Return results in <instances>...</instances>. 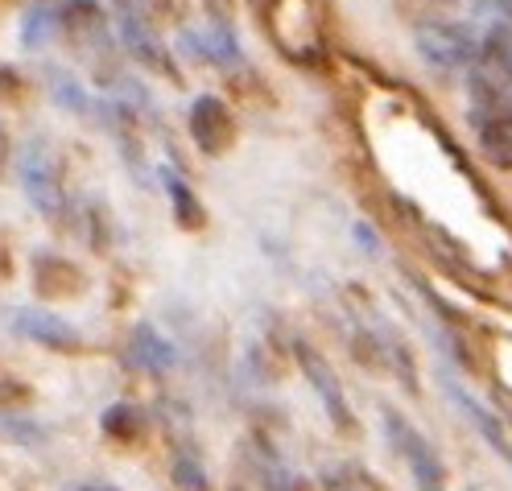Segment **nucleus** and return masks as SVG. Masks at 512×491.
Returning a JSON list of instances; mask_svg holds the SVG:
<instances>
[{
	"mask_svg": "<svg viewBox=\"0 0 512 491\" xmlns=\"http://www.w3.org/2000/svg\"><path fill=\"white\" fill-rule=\"evenodd\" d=\"M248 5H256V9H265V5H269V0H248Z\"/></svg>",
	"mask_w": 512,
	"mask_h": 491,
	"instance_id": "obj_20",
	"label": "nucleus"
},
{
	"mask_svg": "<svg viewBox=\"0 0 512 491\" xmlns=\"http://www.w3.org/2000/svg\"><path fill=\"white\" fill-rule=\"evenodd\" d=\"M157 178H162V186H166V194H170L178 223H182V227H199V223H203V203L195 199V194H190V186H186L174 170H157Z\"/></svg>",
	"mask_w": 512,
	"mask_h": 491,
	"instance_id": "obj_11",
	"label": "nucleus"
},
{
	"mask_svg": "<svg viewBox=\"0 0 512 491\" xmlns=\"http://www.w3.org/2000/svg\"><path fill=\"white\" fill-rule=\"evenodd\" d=\"M100 425H104V434L116 438V442H137V438H145V425L149 421H145V413L137 405H124L120 401V405H108L104 409V421Z\"/></svg>",
	"mask_w": 512,
	"mask_h": 491,
	"instance_id": "obj_10",
	"label": "nucleus"
},
{
	"mask_svg": "<svg viewBox=\"0 0 512 491\" xmlns=\"http://www.w3.org/2000/svg\"><path fill=\"white\" fill-rule=\"evenodd\" d=\"M380 430H384V438H389L393 454L409 467V475H413V483H418V491H446V467H442L434 442H430L401 409L384 405V409H380Z\"/></svg>",
	"mask_w": 512,
	"mask_h": 491,
	"instance_id": "obj_2",
	"label": "nucleus"
},
{
	"mask_svg": "<svg viewBox=\"0 0 512 491\" xmlns=\"http://www.w3.org/2000/svg\"><path fill=\"white\" fill-rule=\"evenodd\" d=\"M294 359H298V368L306 372V380H310V388H314V397L323 401V413L331 417L335 430H343V434H347V430H356V417H351L347 392H343L335 368L327 364V355L318 351V347H310L306 339H298V343H294Z\"/></svg>",
	"mask_w": 512,
	"mask_h": 491,
	"instance_id": "obj_3",
	"label": "nucleus"
},
{
	"mask_svg": "<svg viewBox=\"0 0 512 491\" xmlns=\"http://www.w3.org/2000/svg\"><path fill=\"white\" fill-rule=\"evenodd\" d=\"M50 95L71 112H91V95L83 91V83H75L71 75H62V71L50 75Z\"/></svg>",
	"mask_w": 512,
	"mask_h": 491,
	"instance_id": "obj_13",
	"label": "nucleus"
},
{
	"mask_svg": "<svg viewBox=\"0 0 512 491\" xmlns=\"http://www.w3.org/2000/svg\"><path fill=\"white\" fill-rule=\"evenodd\" d=\"M0 434H9V438H13V442H21V446H42V442L50 438L46 425L29 421L25 413H9V417H0Z\"/></svg>",
	"mask_w": 512,
	"mask_h": 491,
	"instance_id": "obj_12",
	"label": "nucleus"
},
{
	"mask_svg": "<svg viewBox=\"0 0 512 491\" xmlns=\"http://www.w3.org/2000/svg\"><path fill=\"white\" fill-rule=\"evenodd\" d=\"M50 25V17L46 13H29V25L21 29V38L29 42V46H38V38H42V29Z\"/></svg>",
	"mask_w": 512,
	"mask_h": 491,
	"instance_id": "obj_17",
	"label": "nucleus"
},
{
	"mask_svg": "<svg viewBox=\"0 0 512 491\" xmlns=\"http://www.w3.org/2000/svg\"><path fill=\"white\" fill-rule=\"evenodd\" d=\"M112 17H149V0H112Z\"/></svg>",
	"mask_w": 512,
	"mask_h": 491,
	"instance_id": "obj_16",
	"label": "nucleus"
},
{
	"mask_svg": "<svg viewBox=\"0 0 512 491\" xmlns=\"http://www.w3.org/2000/svg\"><path fill=\"white\" fill-rule=\"evenodd\" d=\"M9 331L38 343V347H50V351H75L83 343V331L75 322H67L54 310H38V306H25V310H13L9 314Z\"/></svg>",
	"mask_w": 512,
	"mask_h": 491,
	"instance_id": "obj_6",
	"label": "nucleus"
},
{
	"mask_svg": "<svg viewBox=\"0 0 512 491\" xmlns=\"http://www.w3.org/2000/svg\"><path fill=\"white\" fill-rule=\"evenodd\" d=\"M128 359H133L137 368L145 372H174L178 368V347L166 339V335H157V326L153 322H141L133 339H128Z\"/></svg>",
	"mask_w": 512,
	"mask_h": 491,
	"instance_id": "obj_8",
	"label": "nucleus"
},
{
	"mask_svg": "<svg viewBox=\"0 0 512 491\" xmlns=\"http://www.w3.org/2000/svg\"><path fill=\"white\" fill-rule=\"evenodd\" d=\"M17 174H21V190L25 199L34 203L42 215H58L62 211V182H58V166L46 149V141H29L17 157Z\"/></svg>",
	"mask_w": 512,
	"mask_h": 491,
	"instance_id": "obj_4",
	"label": "nucleus"
},
{
	"mask_svg": "<svg viewBox=\"0 0 512 491\" xmlns=\"http://www.w3.org/2000/svg\"><path fill=\"white\" fill-rule=\"evenodd\" d=\"M54 29H58L62 42H67L71 50H79V54H87V58L112 50L108 17H104V9L95 5V0H62Z\"/></svg>",
	"mask_w": 512,
	"mask_h": 491,
	"instance_id": "obj_5",
	"label": "nucleus"
},
{
	"mask_svg": "<svg viewBox=\"0 0 512 491\" xmlns=\"http://www.w3.org/2000/svg\"><path fill=\"white\" fill-rule=\"evenodd\" d=\"M190 141L199 145V153L207 157H219L228 153L232 141H236V120L232 112L223 108V100H215V95H199L195 104H190Z\"/></svg>",
	"mask_w": 512,
	"mask_h": 491,
	"instance_id": "obj_7",
	"label": "nucleus"
},
{
	"mask_svg": "<svg viewBox=\"0 0 512 491\" xmlns=\"http://www.w3.org/2000/svg\"><path fill=\"white\" fill-rule=\"evenodd\" d=\"M351 232H356V236L364 240V252H376V236L368 232V227H364V223H356V227H351Z\"/></svg>",
	"mask_w": 512,
	"mask_h": 491,
	"instance_id": "obj_18",
	"label": "nucleus"
},
{
	"mask_svg": "<svg viewBox=\"0 0 512 491\" xmlns=\"http://www.w3.org/2000/svg\"><path fill=\"white\" fill-rule=\"evenodd\" d=\"M71 491H116L112 483H83V487H71Z\"/></svg>",
	"mask_w": 512,
	"mask_h": 491,
	"instance_id": "obj_19",
	"label": "nucleus"
},
{
	"mask_svg": "<svg viewBox=\"0 0 512 491\" xmlns=\"http://www.w3.org/2000/svg\"><path fill=\"white\" fill-rule=\"evenodd\" d=\"M475 133H479V153H484L496 170H512V104L496 108L484 120H475Z\"/></svg>",
	"mask_w": 512,
	"mask_h": 491,
	"instance_id": "obj_9",
	"label": "nucleus"
},
{
	"mask_svg": "<svg viewBox=\"0 0 512 491\" xmlns=\"http://www.w3.org/2000/svg\"><path fill=\"white\" fill-rule=\"evenodd\" d=\"M29 401V388L9 380V376H0V413H9V409H21Z\"/></svg>",
	"mask_w": 512,
	"mask_h": 491,
	"instance_id": "obj_15",
	"label": "nucleus"
},
{
	"mask_svg": "<svg viewBox=\"0 0 512 491\" xmlns=\"http://www.w3.org/2000/svg\"><path fill=\"white\" fill-rule=\"evenodd\" d=\"M479 38H484V29L475 21H463V17H430L413 29L418 58L438 75H459V71L467 75L471 58L479 50Z\"/></svg>",
	"mask_w": 512,
	"mask_h": 491,
	"instance_id": "obj_1",
	"label": "nucleus"
},
{
	"mask_svg": "<svg viewBox=\"0 0 512 491\" xmlns=\"http://www.w3.org/2000/svg\"><path fill=\"white\" fill-rule=\"evenodd\" d=\"M174 483H178V491H207L211 483H207V467L199 463L195 454H178L174 458Z\"/></svg>",
	"mask_w": 512,
	"mask_h": 491,
	"instance_id": "obj_14",
	"label": "nucleus"
},
{
	"mask_svg": "<svg viewBox=\"0 0 512 491\" xmlns=\"http://www.w3.org/2000/svg\"><path fill=\"white\" fill-rule=\"evenodd\" d=\"M236 491H240V487H236Z\"/></svg>",
	"mask_w": 512,
	"mask_h": 491,
	"instance_id": "obj_21",
	"label": "nucleus"
},
{
	"mask_svg": "<svg viewBox=\"0 0 512 491\" xmlns=\"http://www.w3.org/2000/svg\"><path fill=\"white\" fill-rule=\"evenodd\" d=\"M508 104H512V100H508Z\"/></svg>",
	"mask_w": 512,
	"mask_h": 491,
	"instance_id": "obj_22",
	"label": "nucleus"
}]
</instances>
